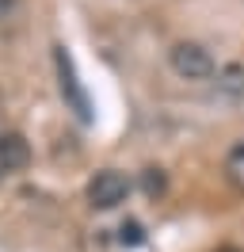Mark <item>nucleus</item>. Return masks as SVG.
I'll return each instance as SVG.
<instances>
[{
  "instance_id": "nucleus-1",
  "label": "nucleus",
  "mask_w": 244,
  "mask_h": 252,
  "mask_svg": "<svg viewBox=\"0 0 244 252\" xmlns=\"http://www.w3.org/2000/svg\"><path fill=\"white\" fill-rule=\"evenodd\" d=\"M54 62H58V84H61V95H65V103L76 111V119H80V123H92V103H88V92H84V84L76 80L73 58L65 54V46L54 50Z\"/></svg>"
},
{
  "instance_id": "nucleus-10",
  "label": "nucleus",
  "mask_w": 244,
  "mask_h": 252,
  "mask_svg": "<svg viewBox=\"0 0 244 252\" xmlns=\"http://www.w3.org/2000/svg\"><path fill=\"white\" fill-rule=\"evenodd\" d=\"M217 252H241V249H233V245H225V249H217Z\"/></svg>"
},
{
  "instance_id": "nucleus-6",
  "label": "nucleus",
  "mask_w": 244,
  "mask_h": 252,
  "mask_svg": "<svg viewBox=\"0 0 244 252\" xmlns=\"http://www.w3.org/2000/svg\"><path fill=\"white\" fill-rule=\"evenodd\" d=\"M221 88L233 95H244V65H229L221 69Z\"/></svg>"
},
{
  "instance_id": "nucleus-2",
  "label": "nucleus",
  "mask_w": 244,
  "mask_h": 252,
  "mask_svg": "<svg viewBox=\"0 0 244 252\" xmlns=\"http://www.w3.org/2000/svg\"><path fill=\"white\" fill-rule=\"evenodd\" d=\"M168 62L176 69V77L183 80H206L214 77V58L206 46H198V42H176L172 54H168Z\"/></svg>"
},
{
  "instance_id": "nucleus-3",
  "label": "nucleus",
  "mask_w": 244,
  "mask_h": 252,
  "mask_svg": "<svg viewBox=\"0 0 244 252\" xmlns=\"http://www.w3.org/2000/svg\"><path fill=\"white\" fill-rule=\"evenodd\" d=\"M126 195H130V180L115 168H103L88 180V203L95 210H111V206L126 203Z\"/></svg>"
},
{
  "instance_id": "nucleus-8",
  "label": "nucleus",
  "mask_w": 244,
  "mask_h": 252,
  "mask_svg": "<svg viewBox=\"0 0 244 252\" xmlns=\"http://www.w3.org/2000/svg\"><path fill=\"white\" fill-rule=\"evenodd\" d=\"M119 233H122V241H126V245H141V241H145V237H141V225H137V221H126Z\"/></svg>"
},
{
  "instance_id": "nucleus-4",
  "label": "nucleus",
  "mask_w": 244,
  "mask_h": 252,
  "mask_svg": "<svg viewBox=\"0 0 244 252\" xmlns=\"http://www.w3.org/2000/svg\"><path fill=\"white\" fill-rule=\"evenodd\" d=\"M27 160H30V149L19 134H4L0 138V180L19 172V168H27Z\"/></svg>"
},
{
  "instance_id": "nucleus-5",
  "label": "nucleus",
  "mask_w": 244,
  "mask_h": 252,
  "mask_svg": "<svg viewBox=\"0 0 244 252\" xmlns=\"http://www.w3.org/2000/svg\"><path fill=\"white\" fill-rule=\"evenodd\" d=\"M225 176H229V184L244 195V142H237L233 149H229V157H225Z\"/></svg>"
},
{
  "instance_id": "nucleus-9",
  "label": "nucleus",
  "mask_w": 244,
  "mask_h": 252,
  "mask_svg": "<svg viewBox=\"0 0 244 252\" xmlns=\"http://www.w3.org/2000/svg\"><path fill=\"white\" fill-rule=\"evenodd\" d=\"M8 8H12V0H0V19L8 16Z\"/></svg>"
},
{
  "instance_id": "nucleus-7",
  "label": "nucleus",
  "mask_w": 244,
  "mask_h": 252,
  "mask_svg": "<svg viewBox=\"0 0 244 252\" xmlns=\"http://www.w3.org/2000/svg\"><path fill=\"white\" fill-rule=\"evenodd\" d=\"M141 188H145V195H149V199H156V195H164L168 180H164V172H160V168H145V176H141Z\"/></svg>"
}]
</instances>
